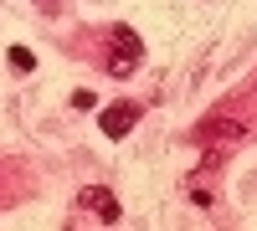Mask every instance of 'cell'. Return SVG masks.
I'll use <instances>...</instances> for the list:
<instances>
[{
	"label": "cell",
	"instance_id": "obj_7",
	"mask_svg": "<svg viewBox=\"0 0 257 231\" xmlns=\"http://www.w3.org/2000/svg\"><path fill=\"white\" fill-rule=\"evenodd\" d=\"M72 108H98V93H93V88H77V93H72Z\"/></svg>",
	"mask_w": 257,
	"mask_h": 231
},
{
	"label": "cell",
	"instance_id": "obj_2",
	"mask_svg": "<svg viewBox=\"0 0 257 231\" xmlns=\"http://www.w3.org/2000/svg\"><path fill=\"white\" fill-rule=\"evenodd\" d=\"M82 205H88L103 226H113V221L123 216V205H118V195L108 190V185H88V190H82Z\"/></svg>",
	"mask_w": 257,
	"mask_h": 231
},
{
	"label": "cell",
	"instance_id": "obj_6",
	"mask_svg": "<svg viewBox=\"0 0 257 231\" xmlns=\"http://www.w3.org/2000/svg\"><path fill=\"white\" fill-rule=\"evenodd\" d=\"M201 134H211V139H242L237 123H211V129H201Z\"/></svg>",
	"mask_w": 257,
	"mask_h": 231
},
{
	"label": "cell",
	"instance_id": "obj_3",
	"mask_svg": "<svg viewBox=\"0 0 257 231\" xmlns=\"http://www.w3.org/2000/svg\"><path fill=\"white\" fill-rule=\"evenodd\" d=\"M108 72H113V77L139 72V52H123V47H113V57H108Z\"/></svg>",
	"mask_w": 257,
	"mask_h": 231
},
{
	"label": "cell",
	"instance_id": "obj_8",
	"mask_svg": "<svg viewBox=\"0 0 257 231\" xmlns=\"http://www.w3.org/2000/svg\"><path fill=\"white\" fill-rule=\"evenodd\" d=\"M36 6H41V11H57V0H36Z\"/></svg>",
	"mask_w": 257,
	"mask_h": 231
},
{
	"label": "cell",
	"instance_id": "obj_5",
	"mask_svg": "<svg viewBox=\"0 0 257 231\" xmlns=\"http://www.w3.org/2000/svg\"><path fill=\"white\" fill-rule=\"evenodd\" d=\"M11 67H16L21 77H26V72H36V57H31L26 47H11Z\"/></svg>",
	"mask_w": 257,
	"mask_h": 231
},
{
	"label": "cell",
	"instance_id": "obj_1",
	"mask_svg": "<svg viewBox=\"0 0 257 231\" xmlns=\"http://www.w3.org/2000/svg\"><path fill=\"white\" fill-rule=\"evenodd\" d=\"M139 113H144L139 103H128V98H118V103H108V108L98 113V129L108 134V139H123V134H128V129H134V123H139Z\"/></svg>",
	"mask_w": 257,
	"mask_h": 231
},
{
	"label": "cell",
	"instance_id": "obj_4",
	"mask_svg": "<svg viewBox=\"0 0 257 231\" xmlns=\"http://www.w3.org/2000/svg\"><path fill=\"white\" fill-rule=\"evenodd\" d=\"M113 47H123V52H139V57H144V41H139L134 31H128V26H113Z\"/></svg>",
	"mask_w": 257,
	"mask_h": 231
}]
</instances>
